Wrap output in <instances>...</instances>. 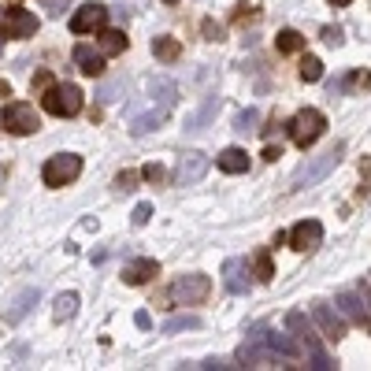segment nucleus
<instances>
[{
    "label": "nucleus",
    "instance_id": "obj_1",
    "mask_svg": "<svg viewBox=\"0 0 371 371\" xmlns=\"http://www.w3.org/2000/svg\"><path fill=\"white\" fill-rule=\"evenodd\" d=\"M342 156H345V145L334 141L331 149H323L319 156L304 160V164L294 171V182H289V186H294V189H309V186H316V182H323L327 175H331L338 164H342Z\"/></svg>",
    "mask_w": 371,
    "mask_h": 371
},
{
    "label": "nucleus",
    "instance_id": "obj_2",
    "mask_svg": "<svg viewBox=\"0 0 371 371\" xmlns=\"http://www.w3.org/2000/svg\"><path fill=\"white\" fill-rule=\"evenodd\" d=\"M78 175H82V156H78V153H56V156L45 160L41 182L48 189H63V186L78 182Z\"/></svg>",
    "mask_w": 371,
    "mask_h": 371
},
{
    "label": "nucleus",
    "instance_id": "obj_3",
    "mask_svg": "<svg viewBox=\"0 0 371 371\" xmlns=\"http://www.w3.org/2000/svg\"><path fill=\"white\" fill-rule=\"evenodd\" d=\"M41 108L48 116H60V119H71L82 111V89L74 82H60V86H48L41 93Z\"/></svg>",
    "mask_w": 371,
    "mask_h": 371
},
{
    "label": "nucleus",
    "instance_id": "obj_4",
    "mask_svg": "<svg viewBox=\"0 0 371 371\" xmlns=\"http://www.w3.org/2000/svg\"><path fill=\"white\" fill-rule=\"evenodd\" d=\"M289 138H294V145H301V149H309L312 141H319L323 138V131H327V116L319 108H304V111H297L294 119H289Z\"/></svg>",
    "mask_w": 371,
    "mask_h": 371
},
{
    "label": "nucleus",
    "instance_id": "obj_5",
    "mask_svg": "<svg viewBox=\"0 0 371 371\" xmlns=\"http://www.w3.org/2000/svg\"><path fill=\"white\" fill-rule=\"evenodd\" d=\"M0 126H4L8 134H19V138L34 134L38 126H41L38 108H34V104H26V101H11L4 111H0Z\"/></svg>",
    "mask_w": 371,
    "mask_h": 371
},
{
    "label": "nucleus",
    "instance_id": "obj_6",
    "mask_svg": "<svg viewBox=\"0 0 371 371\" xmlns=\"http://www.w3.org/2000/svg\"><path fill=\"white\" fill-rule=\"evenodd\" d=\"M208 294H212V279L201 275V271H189V275H179L171 286V297L179 304H204Z\"/></svg>",
    "mask_w": 371,
    "mask_h": 371
},
{
    "label": "nucleus",
    "instance_id": "obj_7",
    "mask_svg": "<svg viewBox=\"0 0 371 371\" xmlns=\"http://www.w3.org/2000/svg\"><path fill=\"white\" fill-rule=\"evenodd\" d=\"M286 327H289V331H294V334L301 338V345H309L312 367H319V371L334 367V364H331V357H327L323 349H319V342H316V331H312V323H309V319H304L301 312H289V316H286Z\"/></svg>",
    "mask_w": 371,
    "mask_h": 371
},
{
    "label": "nucleus",
    "instance_id": "obj_8",
    "mask_svg": "<svg viewBox=\"0 0 371 371\" xmlns=\"http://www.w3.org/2000/svg\"><path fill=\"white\" fill-rule=\"evenodd\" d=\"M4 34L23 41V38H34L38 34V15L26 11V8H4Z\"/></svg>",
    "mask_w": 371,
    "mask_h": 371
},
{
    "label": "nucleus",
    "instance_id": "obj_9",
    "mask_svg": "<svg viewBox=\"0 0 371 371\" xmlns=\"http://www.w3.org/2000/svg\"><path fill=\"white\" fill-rule=\"evenodd\" d=\"M104 23H108V8L104 4H82L71 15V30H74V34H96Z\"/></svg>",
    "mask_w": 371,
    "mask_h": 371
},
{
    "label": "nucleus",
    "instance_id": "obj_10",
    "mask_svg": "<svg viewBox=\"0 0 371 371\" xmlns=\"http://www.w3.org/2000/svg\"><path fill=\"white\" fill-rule=\"evenodd\" d=\"M286 238H289V245H294L297 253H309V249H316L319 241H323V223L319 219H301Z\"/></svg>",
    "mask_w": 371,
    "mask_h": 371
},
{
    "label": "nucleus",
    "instance_id": "obj_11",
    "mask_svg": "<svg viewBox=\"0 0 371 371\" xmlns=\"http://www.w3.org/2000/svg\"><path fill=\"white\" fill-rule=\"evenodd\" d=\"M253 267L245 264V260H238V256H234V260H227V264H223V286H227L231 289V294H249V289H253Z\"/></svg>",
    "mask_w": 371,
    "mask_h": 371
},
{
    "label": "nucleus",
    "instance_id": "obj_12",
    "mask_svg": "<svg viewBox=\"0 0 371 371\" xmlns=\"http://www.w3.org/2000/svg\"><path fill=\"white\" fill-rule=\"evenodd\" d=\"M204 171H208V156H204V153H186V156L179 160L175 182H179V186H193V182L204 179Z\"/></svg>",
    "mask_w": 371,
    "mask_h": 371
},
{
    "label": "nucleus",
    "instance_id": "obj_13",
    "mask_svg": "<svg viewBox=\"0 0 371 371\" xmlns=\"http://www.w3.org/2000/svg\"><path fill=\"white\" fill-rule=\"evenodd\" d=\"M153 275H160V264L153 260V256H138V260L123 264V282L126 286H145Z\"/></svg>",
    "mask_w": 371,
    "mask_h": 371
},
{
    "label": "nucleus",
    "instance_id": "obj_14",
    "mask_svg": "<svg viewBox=\"0 0 371 371\" xmlns=\"http://www.w3.org/2000/svg\"><path fill=\"white\" fill-rule=\"evenodd\" d=\"M38 301H41V289H23V294L11 301V309L4 312V323H11V327H15V323H23V319L30 316V309H34Z\"/></svg>",
    "mask_w": 371,
    "mask_h": 371
},
{
    "label": "nucleus",
    "instance_id": "obj_15",
    "mask_svg": "<svg viewBox=\"0 0 371 371\" xmlns=\"http://www.w3.org/2000/svg\"><path fill=\"white\" fill-rule=\"evenodd\" d=\"M216 164H219V171H227V175H245L249 171V153L238 149V145H231V149H223L216 156Z\"/></svg>",
    "mask_w": 371,
    "mask_h": 371
},
{
    "label": "nucleus",
    "instance_id": "obj_16",
    "mask_svg": "<svg viewBox=\"0 0 371 371\" xmlns=\"http://www.w3.org/2000/svg\"><path fill=\"white\" fill-rule=\"evenodd\" d=\"M74 63H78V71L89 74V78L104 74V56L96 52V48H89V45H78L74 48Z\"/></svg>",
    "mask_w": 371,
    "mask_h": 371
},
{
    "label": "nucleus",
    "instance_id": "obj_17",
    "mask_svg": "<svg viewBox=\"0 0 371 371\" xmlns=\"http://www.w3.org/2000/svg\"><path fill=\"white\" fill-rule=\"evenodd\" d=\"M167 111H171V104H160V108H153V111H145V116H138V119L131 123V134H134V138H145L149 131H156V126L167 119Z\"/></svg>",
    "mask_w": 371,
    "mask_h": 371
},
{
    "label": "nucleus",
    "instance_id": "obj_18",
    "mask_svg": "<svg viewBox=\"0 0 371 371\" xmlns=\"http://www.w3.org/2000/svg\"><path fill=\"white\" fill-rule=\"evenodd\" d=\"M126 38L123 30H101V34H96V52L101 56H119V52H126Z\"/></svg>",
    "mask_w": 371,
    "mask_h": 371
},
{
    "label": "nucleus",
    "instance_id": "obj_19",
    "mask_svg": "<svg viewBox=\"0 0 371 371\" xmlns=\"http://www.w3.org/2000/svg\"><path fill=\"white\" fill-rule=\"evenodd\" d=\"M153 52H156V60L175 63V60L182 56V41H179V38H171V34H164V38H153Z\"/></svg>",
    "mask_w": 371,
    "mask_h": 371
},
{
    "label": "nucleus",
    "instance_id": "obj_20",
    "mask_svg": "<svg viewBox=\"0 0 371 371\" xmlns=\"http://www.w3.org/2000/svg\"><path fill=\"white\" fill-rule=\"evenodd\" d=\"M256 334H260L264 342H267L271 353H282V357H301V345H297V342H289L286 334H264V331H256Z\"/></svg>",
    "mask_w": 371,
    "mask_h": 371
},
{
    "label": "nucleus",
    "instance_id": "obj_21",
    "mask_svg": "<svg viewBox=\"0 0 371 371\" xmlns=\"http://www.w3.org/2000/svg\"><path fill=\"white\" fill-rule=\"evenodd\" d=\"M216 108H219V96H208V101H204V108H201V111H197V116H193L189 123H186V134H201L204 126H208V119L216 116Z\"/></svg>",
    "mask_w": 371,
    "mask_h": 371
},
{
    "label": "nucleus",
    "instance_id": "obj_22",
    "mask_svg": "<svg viewBox=\"0 0 371 371\" xmlns=\"http://www.w3.org/2000/svg\"><path fill=\"white\" fill-rule=\"evenodd\" d=\"M338 309H342L349 319H357V323H364V319L371 316L364 304H360V297H353V294H342V297H338Z\"/></svg>",
    "mask_w": 371,
    "mask_h": 371
},
{
    "label": "nucleus",
    "instance_id": "obj_23",
    "mask_svg": "<svg viewBox=\"0 0 371 371\" xmlns=\"http://www.w3.org/2000/svg\"><path fill=\"white\" fill-rule=\"evenodd\" d=\"M312 316L319 319V323H323L327 338H338V334H342V319H338V316L327 309V304H316V312H312Z\"/></svg>",
    "mask_w": 371,
    "mask_h": 371
},
{
    "label": "nucleus",
    "instance_id": "obj_24",
    "mask_svg": "<svg viewBox=\"0 0 371 371\" xmlns=\"http://www.w3.org/2000/svg\"><path fill=\"white\" fill-rule=\"evenodd\" d=\"M275 48H279V52H301V48H304V38L297 34V30H279V38H275Z\"/></svg>",
    "mask_w": 371,
    "mask_h": 371
},
{
    "label": "nucleus",
    "instance_id": "obj_25",
    "mask_svg": "<svg viewBox=\"0 0 371 371\" xmlns=\"http://www.w3.org/2000/svg\"><path fill=\"white\" fill-rule=\"evenodd\" d=\"M201 327V316H171L167 323H164V334H179V331H197Z\"/></svg>",
    "mask_w": 371,
    "mask_h": 371
},
{
    "label": "nucleus",
    "instance_id": "obj_26",
    "mask_svg": "<svg viewBox=\"0 0 371 371\" xmlns=\"http://www.w3.org/2000/svg\"><path fill=\"white\" fill-rule=\"evenodd\" d=\"M253 275L260 279V282H271L275 279V264H271V253H256V260H253Z\"/></svg>",
    "mask_w": 371,
    "mask_h": 371
},
{
    "label": "nucleus",
    "instance_id": "obj_27",
    "mask_svg": "<svg viewBox=\"0 0 371 371\" xmlns=\"http://www.w3.org/2000/svg\"><path fill=\"white\" fill-rule=\"evenodd\" d=\"M323 78V60L319 56H304L301 60V82H319Z\"/></svg>",
    "mask_w": 371,
    "mask_h": 371
},
{
    "label": "nucleus",
    "instance_id": "obj_28",
    "mask_svg": "<svg viewBox=\"0 0 371 371\" xmlns=\"http://www.w3.org/2000/svg\"><path fill=\"white\" fill-rule=\"evenodd\" d=\"M74 309H78V294H60V297H56V309H52V316H56L60 323H63V319H71V316H74Z\"/></svg>",
    "mask_w": 371,
    "mask_h": 371
},
{
    "label": "nucleus",
    "instance_id": "obj_29",
    "mask_svg": "<svg viewBox=\"0 0 371 371\" xmlns=\"http://www.w3.org/2000/svg\"><path fill=\"white\" fill-rule=\"evenodd\" d=\"M256 123H260V111H256V108H245V111L234 119V131H238V134H253Z\"/></svg>",
    "mask_w": 371,
    "mask_h": 371
},
{
    "label": "nucleus",
    "instance_id": "obj_30",
    "mask_svg": "<svg viewBox=\"0 0 371 371\" xmlns=\"http://www.w3.org/2000/svg\"><path fill=\"white\" fill-rule=\"evenodd\" d=\"M201 30H204V41H219V38H223V26H219L216 19H204Z\"/></svg>",
    "mask_w": 371,
    "mask_h": 371
},
{
    "label": "nucleus",
    "instance_id": "obj_31",
    "mask_svg": "<svg viewBox=\"0 0 371 371\" xmlns=\"http://www.w3.org/2000/svg\"><path fill=\"white\" fill-rule=\"evenodd\" d=\"M149 216H153V204H145V201H141V204L134 208V216H131V219H134V227H145V223H149Z\"/></svg>",
    "mask_w": 371,
    "mask_h": 371
},
{
    "label": "nucleus",
    "instance_id": "obj_32",
    "mask_svg": "<svg viewBox=\"0 0 371 371\" xmlns=\"http://www.w3.org/2000/svg\"><path fill=\"white\" fill-rule=\"evenodd\" d=\"M134 182H138V171H123L119 179H116V186H119V189H134Z\"/></svg>",
    "mask_w": 371,
    "mask_h": 371
},
{
    "label": "nucleus",
    "instance_id": "obj_33",
    "mask_svg": "<svg viewBox=\"0 0 371 371\" xmlns=\"http://www.w3.org/2000/svg\"><path fill=\"white\" fill-rule=\"evenodd\" d=\"M30 86H34V93H38V89L45 93L48 86H52V78H48V71H38V74H34V82H30Z\"/></svg>",
    "mask_w": 371,
    "mask_h": 371
},
{
    "label": "nucleus",
    "instance_id": "obj_34",
    "mask_svg": "<svg viewBox=\"0 0 371 371\" xmlns=\"http://www.w3.org/2000/svg\"><path fill=\"white\" fill-rule=\"evenodd\" d=\"M119 89H126V82H111V86H104V89H101V101H116Z\"/></svg>",
    "mask_w": 371,
    "mask_h": 371
},
{
    "label": "nucleus",
    "instance_id": "obj_35",
    "mask_svg": "<svg viewBox=\"0 0 371 371\" xmlns=\"http://www.w3.org/2000/svg\"><path fill=\"white\" fill-rule=\"evenodd\" d=\"M141 175H145L149 182H160V179H164V167H160V164H149V167H145Z\"/></svg>",
    "mask_w": 371,
    "mask_h": 371
},
{
    "label": "nucleus",
    "instance_id": "obj_36",
    "mask_svg": "<svg viewBox=\"0 0 371 371\" xmlns=\"http://www.w3.org/2000/svg\"><path fill=\"white\" fill-rule=\"evenodd\" d=\"M323 41H331V45H342V30H338V26L331 30V26H327V30H323Z\"/></svg>",
    "mask_w": 371,
    "mask_h": 371
},
{
    "label": "nucleus",
    "instance_id": "obj_37",
    "mask_svg": "<svg viewBox=\"0 0 371 371\" xmlns=\"http://www.w3.org/2000/svg\"><path fill=\"white\" fill-rule=\"evenodd\" d=\"M48 4V15H63V8H67V0H45Z\"/></svg>",
    "mask_w": 371,
    "mask_h": 371
},
{
    "label": "nucleus",
    "instance_id": "obj_38",
    "mask_svg": "<svg viewBox=\"0 0 371 371\" xmlns=\"http://www.w3.org/2000/svg\"><path fill=\"white\" fill-rule=\"evenodd\" d=\"M279 156H282V149H279V145H267V149H264V160H267V164H275Z\"/></svg>",
    "mask_w": 371,
    "mask_h": 371
},
{
    "label": "nucleus",
    "instance_id": "obj_39",
    "mask_svg": "<svg viewBox=\"0 0 371 371\" xmlns=\"http://www.w3.org/2000/svg\"><path fill=\"white\" fill-rule=\"evenodd\" d=\"M134 323H138V327H153V319H149V312H138Z\"/></svg>",
    "mask_w": 371,
    "mask_h": 371
},
{
    "label": "nucleus",
    "instance_id": "obj_40",
    "mask_svg": "<svg viewBox=\"0 0 371 371\" xmlns=\"http://www.w3.org/2000/svg\"><path fill=\"white\" fill-rule=\"evenodd\" d=\"M331 4H334V8H349V4H353V0H331Z\"/></svg>",
    "mask_w": 371,
    "mask_h": 371
},
{
    "label": "nucleus",
    "instance_id": "obj_41",
    "mask_svg": "<svg viewBox=\"0 0 371 371\" xmlns=\"http://www.w3.org/2000/svg\"><path fill=\"white\" fill-rule=\"evenodd\" d=\"M4 38H8V34H4V26H0V48H4Z\"/></svg>",
    "mask_w": 371,
    "mask_h": 371
},
{
    "label": "nucleus",
    "instance_id": "obj_42",
    "mask_svg": "<svg viewBox=\"0 0 371 371\" xmlns=\"http://www.w3.org/2000/svg\"><path fill=\"white\" fill-rule=\"evenodd\" d=\"M0 186H4V167H0Z\"/></svg>",
    "mask_w": 371,
    "mask_h": 371
},
{
    "label": "nucleus",
    "instance_id": "obj_43",
    "mask_svg": "<svg viewBox=\"0 0 371 371\" xmlns=\"http://www.w3.org/2000/svg\"><path fill=\"white\" fill-rule=\"evenodd\" d=\"M164 4H179V0H164Z\"/></svg>",
    "mask_w": 371,
    "mask_h": 371
}]
</instances>
